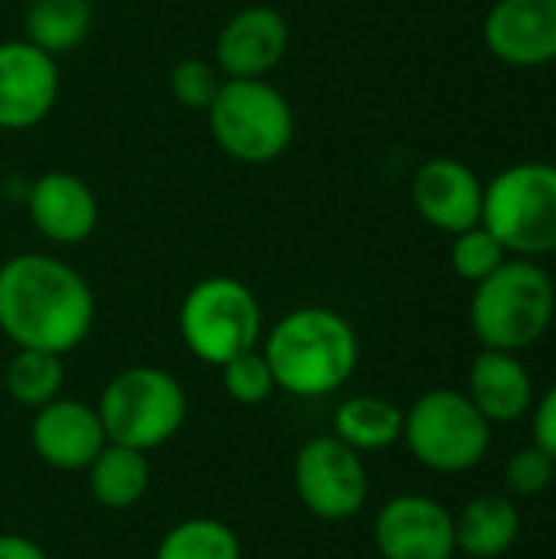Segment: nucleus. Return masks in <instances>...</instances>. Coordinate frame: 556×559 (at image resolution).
<instances>
[{"label":"nucleus","instance_id":"nucleus-9","mask_svg":"<svg viewBox=\"0 0 556 559\" xmlns=\"http://www.w3.org/2000/svg\"><path fill=\"white\" fill-rule=\"evenodd\" d=\"M292 481L305 511L328 524L357 518L370 498L364 455L344 445L338 436L308 439L295 455Z\"/></svg>","mask_w":556,"mask_h":559},{"label":"nucleus","instance_id":"nucleus-14","mask_svg":"<svg viewBox=\"0 0 556 559\" xmlns=\"http://www.w3.org/2000/svg\"><path fill=\"white\" fill-rule=\"evenodd\" d=\"M485 187L472 167L456 157H433L413 177V206L416 213L442 229V233H465L482 223Z\"/></svg>","mask_w":556,"mask_h":559},{"label":"nucleus","instance_id":"nucleus-17","mask_svg":"<svg viewBox=\"0 0 556 559\" xmlns=\"http://www.w3.org/2000/svg\"><path fill=\"white\" fill-rule=\"evenodd\" d=\"M488 423H514L534 406V380L508 350H482L469 370V393Z\"/></svg>","mask_w":556,"mask_h":559},{"label":"nucleus","instance_id":"nucleus-22","mask_svg":"<svg viewBox=\"0 0 556 559\" xmlns=\"http://www.w3.org/2000/svg\"><path fill=\"white\" fill-rule=\"evenodd\" d=\"M62 380H66L62 357L59 354H49V350L16 347V354L7 360V370H3V386L10 393V400L16 406L33 409V413L39 406L59 400Z\"/></svg>","mask_w":556,"mask_h":559},{"label":"nucleus","instance_id":"nucleus-18","mask_svg":"<svg viewBox=\"0 0 556 559\" xmlns=\"http://www.w3.org/2000/svg\"><path fill=\"white\" fill-rule=\"evenodd\" d=\"M521 537V514L508 495H482L456 514V550L472 559L505 557Z\"/></svg>","mask_w":556,"mask_h":559},{"label":"nucleus","instance_id":"nucleus-28","mask_svg":"<svg viewBox=\"0 0 556 559\" xmlns=\"http://www.w3.org/2000/svg\"><path fill=\"white\" fill-rule=\"evenodd\" d=\"M534 445L556 462V386L544 393V400L534 409Z\"/></svg>","mask_w":556,"mask_h":559},{"label":"nucleus","instance_id":"nucleus-13","mask_svg":"<svg viewBox=\"0 0 556 559\" xmlns=\"http://www.w3.org/2000/svg\"><path fill=\"white\" fill-rule=\"evenodd\" d=\"M288 52V23L275 7L233 13L216 36V69L226 79H265Z\"/></svg>","mask_w":556,"mask_h":559},{"label":"nucleus","instance_id":"nucleus-20","mask_svg":"<svg viewBox=\"0 0 556 559\" xmlns=\"http://www.w3.org/2000/svg\"><path fill=\"white\" fill-rule=\"evenodd\" d=\"M85 472H88L92 498L108 511L134 508L147 495V485H151L147 452H138L118 442H108Z\"/></svg>","mask_w":556,"mask_h":559},{"label":"nucleus","instance_id":"nucleus-1","mask_svg":"<svg viewBox=\"0 0 556 559\" xmlns=\"http://www.w3.org/2000/svg\"><path fill=\"white\" fill-rule=\"evenodd\" d=\"M95 321L88 282L62 259L23 252L0 262V334L16 347L69 354Z\"/></svg>","mask_w":556,"mask_h":559},{"label":"nucleus","instance_id":"nucleus-27","mask_svg":"<svg viewBox=\"0 0 556 559\" xmlns=\"http://www.w3.org/2000/svg\"><path fill=\"white\" fill-rule=\"evenodd\" d=\"M554 475L556 462L537 445H524L505 462V488L514 498H534L547 491L554 485Z\"/></svg>","mask_w":556,"mask_h":559},{"label":"nucleus","instance_id":"nucleus-15","mask_svg":"<svg viewBox=\"0 0 556 559\" xmlns=\"http://www.w3.org/2000/svg\"><path fill=\"white\" fill-rule=\"evenodd\" d=\"M26 213L36 233L56 246H79L98 226V200L92 187L69 170H49L33 180Z\"/></svg>","mask_w":556,"mask_h":559},{"label":"nucleus","instance_id":"nucleus-2","mask_svg":"<svg viewBox=\"0 0 556 559\" xmlns=\"http://www.w3.org/2000/svg\"><path fill=\"white\" fill-rule=\"evenodd\" d=\"M262 357L275 377V390L298 400H321L354 377L360 341L344 314L308 305L282 314L269 328Z\"/></svg>","mask_w":556,"mask_h":559},{"label":"nucleus","instance_id":"nucleus-24","mask_svg":"<svg viewBox=\"0 0 556 559\" xmlns=\"http://www.w3.org/2000/svg\"><path fill=\"white\" fill-rule=\"evenodd\" d=\"M223 370V390L233 403L239 406H259L275 393V377L262 357V350H246L239 357H233L229 364L220 367Z\"/></svg>","mask_w":556,"mask_h":559},{"label":"nucleus","instance_id":"nucleus-12","mask_svg":"<svg viewBox=\"0 0 556 559\" xmlns=\"http://www.w3.org/2000/svg\"><path fill=\"white\" fill-rule=\"evenodd\" d=\"M29 442L43 465L56 472H85L108 445V436L95 406L59 396L36 409Z\"/></svg>","mask_w":556,"mask_h":559},{"label":"nucleus","instance_id":"nucleus-11","mask_svg":"<svg viewBox=\"0 0 556 559\" xmlns=\"http://www.w3.org/2000/svg\"><path fill=\"white\" fill-rule=\"evenodd\" d=\"M56 59L26 39L0 43V128L26 131L39 124L56 108Z\"/></svg>","mask_w":556,"mask_h":559},{"label":"nucleus","instance_id":"nucleus-4","mask_svg":"<svg viewBox=\"0 0 556 559\" xmlns=\"http://www.w3.org/2000/svg\"><path fill=\"white\" fill-rule=\"evenodd\" d=\"M98 419L108 442L151 452L167 445L187 423V393L161 367H128L115 373L98 396Z\"/></svg>","mask_w":556,"mask_h":559},{"label":"nucleus","instance_id":"nucleus-8","mask_svg":"<svg viewBox=\"0 0 556 559\" xmlns=\"http://www.w3.org/2000/svg\"><path fill=\"white\" fill-rule=\"evenodd\" d=\"M482 226L518 259L556 252V167L514 164L485 187Z\"/></svg>","mask_w":556,"mask_h":559},{"label":"nucleus","instance_id":"nucleus-26","mask_svg":"<svg viewBox=\"0 0 556 559\" xmlns=\"http://www.w3.org/2000/svg\"><path fill=\"white\" fill-rule=\"evenodd\" d=\"M220 88H223V72L206 59H184L170 72V95L184 108L206 111L220 95Z\"/></svg>","mask_w":556,"mask_h":559},{"label":"nucleus","instance_id":"nucleus-16","mask_svg":"<svg viewBox=\"0 0 556 559\" xmlns=\"http://www.w3.org/2000/svg\"><path fill=\"white\" fill-rule=\"evenodd\" d=\"M485 43L508 66L556 59V0H498L485 16Z\"/></svg>","mask_w":556,"mask_h":559},{"label":"nucleus","instance_id":"nucleus-23","mask_svg":"<svg viewBox=\"0 0 556 559\" xmlns=\"http://www.w3.org/2000/svg\"><path fill=\"white\" fill-rule=\"evenodd\" d=\"M154 559H242V544L229 524L190 518L161 537Z\"/></svg>","mask_w":556,"mask_h":559},{"label":"nucleus","instance_id":"nucleus-21","mask_svg":"<svg viewBox=\"0 0 556 559\" xmlns=\"http://www.w3.org/2000/svg\"><path fill=\"white\" fill-rule=\"evenodd\" d=\"M92 29L88 0H33L23 16V39L52 59L72 52Z\"/></svg>","mask_w":556,"mask_h":559},{"label":"nucleus","instance_id":"nucleus-10","mask_svg":"<svg viewBox=\"0 0 556 559\" xmlns=\"http://www.w3.org/2000/svg\"><path fill=\"white\" fill-rule=\"evenodd\" d=\"M374 544L383 559H452L456 514L426 495L390 498L374 518Z\"/></svg>","mask_w":556,"mask_h":559},{"label":"nucleus","instance_id":"nucleus-19","mask_svg":"<svg viewBox=\"0 0 556 559\" xmlns=\"http://www.w3.org/2000/svg\"><path fill=\"white\" fill-rule=\"evenodd\" d=\"M331 436L354 452H383L403 439V409L383 396H351L334 409Z\"/></svg>","mask_w":556,"mask_h":559},{"label":"nucleus","instance_id":"nucleus-7","mask_svg":"<svg viewBox=\"0 0 556 559\" xmlns=\"http://www.w3.org/2000/svg\"><path fill=\"white\" fill-rule=\"evenodd\" d=\"M410 455L436 475H462L492 449V423L459 390H429L403 413Z\"/></svg>","mask_w":556,"mask_h":559},{"label":"nucleus","instance_id":"nucleus-6","mask_svg":"<svg viewBox=\"0 0 556 559\" xmlns=\"http://www.w3.org/2000/svg\"><path fill=\"white\" fill-rule=\"evenodd\" d=\"M187 350L210 367H223L233 357L256 350L262 341V308L249 285L229 275H210L197 282L177 314Z\"/></svg>","mask_w":556,"mask_h":559},{"label":"nucleus","instance_id":"nucleus-5","mask_svg":"<svg viewBox=\"0 0 556 559\" xmlns=\"http://www.w3.org/2000/svg\"><path fill=\"white\" fill-rule=\"evenodd\" d=\"M206 118L216 147L252 167L282 157L295 138V111L265 79H223Z\"/></svg>","mask_w":556,"mask_h":559},{"label":"nucleus","instance_id":"nucleus-3","mask_svg":"<svg viewBox=\"0 0 556 559\" xmlns=\"http://www.w3.org/2000/svg\"><path fill=\"white\" fill-rule=\"evenodd\" d=\"M554 308L556 292L551 275L531 259H505L488 278L475 285L469 321L485 350L518 354L547 334Z\"/></svg>","mask_w":556,"mask_h":559},{"label":"nucleus","instance_id":"nucleus-29","mask_svg":"<svg viewBox=\"0 0 556 559\" xmlns=\"http://www.w3.org/2000/svg\"><path fill=\"white\" fill-rule=\"evenodd\" d=\"M0 559H49L39 544L23 534H0Z\"/></svg>","mask_w":556,"mask_h":559},{"label":"nucleus","instance_id":"nucleus-25","mask_svg":"<svg viewBox=\"0 0 556 559\" xmlns=\"http://www.w3.org/2000/svg\"><path fill=\"white\" fill-rule=\"evenodd\" d=\"M505 255H508V249L482 223L459 233L456 242H452V269H456V275L465 278V282H475V285L482 278H488L505 262Z\"/></svg>","mask_w":556,"mask_h":559}]
</instances>
